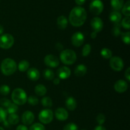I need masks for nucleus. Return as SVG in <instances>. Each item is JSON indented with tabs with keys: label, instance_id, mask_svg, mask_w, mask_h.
Here are the masks:
<instances>
[{
	"label": "nucleus",
	"instance_id": "f257e3e1",
	"mask_svg": "<svg viewBox=\"0 0 130 130\" xmlns=\"http://www.w3.org/2000/svg\"><path fill=\"white\" fill-rule=\"evenodd\" d=\"M87 18V13L84 8L76 6L71 11L69 17V22L74 27H81L85 24Z\"/></svg>",
	"mask_w": 130,
	"mask_h": 130
},
{
	"label": "nucleus",
	"instance_id": "f03ea898",
	"mask_svg": "<svg viewBox=\"0 0 130 130\" xmlns=\"http://www.w3.org/2000/svg\"><path fill=\"white\" fill-rule=\"evenodd\" d=\"M17 69V65L15 61L11 58L4 59L1 63V72L5 76H8L13 74Z\"/></svg>",
	"mask_w": 130,
	"mask_h": 130
},
{
	"label": "nucleus",
	"instance_id": "7ed1b4c3",
	"mask_svg": "<svg viewBox=\"0 0 130 130\" xmlns=\"http://www.w3.org/2000/svg\"><path fill=\"white\" fill-rule=\"evenodd\" d=\"M11 99L15 104L17 105H22L25 104L27 100V96L23 89L16 88L11 93Z\"/></svg>",
	"mask_w": 130,
	"mask_h": 130
},
{
	"label": "nucleus",
	"instance_id": "20e7f679",
	"mask_svg": "<svg viewBox=\"0 0 130 130\" xmlns=\"http://www.w3.org/2000/svg\"><path fill=\"white\" fill-rule=\"evenodd\" d=\"M60 60L66 65H72L75 63L77 59V55L72 50L66 49L62 51L60 55Z\"/></svg>",
	"mask_w": 130,
	"mask_h": 130
},
{
	"label": "nucleus",
	"instance_id": "39448f33",
	"mask_svg": "<svg viewBox=\"0 0 130 130\" xmlns=\"http://www.w3.org/2000/svg\"><path fill=\"white\" fill-rule=\"evenodd\" d=\"M14 44V38L10 34H4L0 36V48L9 49Z\"/></svg>",
	"mask_w": 130,
	"mask_h": 130
},
{
	"label": "nucleus",
	"instance_id": "423d86ee",
	"mask_svg": "<svg viewBox=\"0 0 130 130\" xmlns=\"http://www.w3.org/2000/svg\"><path fill=\"white\" fill-rule=\"evenodd\" d=\"M38 118L40 122L43 124H49L53 119V112L51 109H43L39 112Z\"/></svg>",
	"mask_w": 130,
	"mask_h": 130
},
{
	"label": "nucleus",
	"instance_id": "0eeeda50",
	"mask_svg": "<svg viewBox=\"0 0 130 130\" xmlns=\"http://www.w3.org/2000/svg\"><path fill=\"white\" fill-rule=\"evenodd\" d=\"M90 10L92 14L99 15L104 10V4L101 0H93L90 5Z\"/></svg>",
	"mask_w": 130,
	"mask_h": 130
},
{
	"label": "nucleus",
	"instance_id": "6e6552de",
	"mask_svg": "<svg viewBox=\"0 0 130 130\" xmlns=\"http://www.w3.org/2000/svg\"><path fill=\"white\" fill-rule=\"evenodd\" d=\"M110 66L114 71L119 72L124 68V62L120 57H113L110 58Z\"/></svg>",
	"mask_w": 130,
	"mask_h": 130
},
{
	"label": "nucleus",
	"instance_id": "1a4fd4ad",
	"mask_svg": "<svg viewBox=\"0 0 130 130\" xmlns=\"http://www.w3.org/2000/svg\"><path fill=\"white\" fill-rule=\"evenodd\" d=\"M44 62L46 66L49 67H52V68L57 67L60 64L59 59L56 56L52 54L47 55L44 57Z\"/></svg>",
	"mask_w": 130,
	"mask_h": 130
},
{
	"label": "nucleus",
	"instance_id": "9d476101",
	"mask_svg": "<svg viewBox=\"0 0 130 130\" xmlns=\"http://www.w3.org/2000/svg\"><path fill=\"white\" fill-rule=\"evenodd\" d=\"M72 44L76 47H79L85 41V36L81 32H76L72 35L71 38Z\"/></svg>",
	"mask_w": 130,
	"mask_h": 130
},
{
	"label": "nucleus",
	"instance_id": "9b49d317",
	"mask_svg": "<svg viewBox=\"0 0 130 130\" xmlns=\"http://www.w3.org/2000/svg\"><path fill=\"white\" fill-rule=\"evenodd\" d=\"M91 26L94 32L98 33L101 31L104 27V23L100 18L96 17L91 19Z\"/></svg>",
	"mask_w": 130,
	"mask_h": 130
},
{
	"label": "nucleus",
	"instance_id": "f8f14e48",
	"mask_svg": "<svg viewBox=\"0 0 130 130\" xmlns=\"http://www.w3.org/2000/svg\"><path fill=\"white\" fill-rule=\"evenodd\" d=\"M34 114L31 111L27 110L22 116V122L24 125H30L34 122Z\"/></svg>",
	"mask_w": 130,
	"mask_h": 130
},
{
	"label": "nucleus",
	"instance_id": "ddd939ff",
	"mask_svg": "<svg viewBox=\"0 0 130 130\" xmlns=\"http://www.w3.org/2000/svg\"><path fill=\"white\" fill-rule=\"evenodd\" d=\"M128 87V83L126 81L123 79L118 80L114 84V90L116 92L119 93H122L125 92L127 90Z\"/></svg>",
	"mask_w": 130,
	"mask_h": 130
},
{
	"label": "nucleus",
	"instance_id": "4468645a",
	"mask_svg": "<svg viewBox=\"0 0 130 130\" xmlns=\"http://www.w3.org/2000/svg\"><path fill=\"white\" fill-rule=\"evenodd\" d=\"M57 76L59 77V79H66L70 77L71 74V69L66 66L60 67L57 70Z\"/></svg>",
	"mask_w": 130,
	"mask_h": 130
},
{
	"label": "nucleus",
	"instance_id": "2eb2a0df",
	"mask_svg": "<svg viewBox=\"0 0 130 130\" xmlns=\"http://www.w3.org/2000/svg\"><path fill=\"white\" fill-rule=\"evenodd\" d=\"M56 118L59 121H66L68 119L69 113L64 108H58L55 112Z\"/></svg>",
	"mask_w": 130,
	"mask_h": 130
},
{
	"label": "nucleus",
	"instance_id": "dca6fc26",
	"mask_svg": "<svg viewBox=\"0 0 130 130\" xmlns=\"http://www.w3.org/2000/svg\"><path fill=\"white\" fill-rule=\"evenodd\" d=\"M27 77L29 79L34 81H37L40 77V73H39V71L37 69L34 68V67L29 69L27 70Z\"/></svg>",
	"mask_w": 130,
	"mask_h": 130
},
{
	"label": "nucleus",
	"instance_id": "f3484780",
	"mask_svg": "<svg viewBox=\"0 0 130 130\" xmlns=\"http://www.w3.org/2000/svg\"><path fill=\"white\" fill-rule=\"evenodd\" d=\"M122 15L120 12L118 11H113L109 15V19L110 21L114 24H119L120 21L121 20Z\"/></svg>",
	"mask_w": 130,
	"mask_h": 130
},
{
	"label": "nucleus",
	"instance_id": "a211bd4d",
	"mask_svg": "<svg viewBox=\"0 0 130 130\" xmlns=\"http://www.w3.org/2000/svg\"><path fill=\"white\" fill-rule=\"evenodd\" d=\"M87 72V67L84 64H79L76 67L74 74L77 77H83Z\"/></svg>",
	"mask_w": 130,
	"mask_h": 130
},
{
	"label": "nucleus",
	"instance_id": "6ab92c4d",
	"mask_svg": "<svg viewBox=\"0 0 130 130\" xmlns=\"http://www.w3.org/2000/svg\"><path fill=\"white\" fill-rule=\"evenodd\" d=\"M57 25L58 28L61 30H63L66 29L68 25V20L67 18L63 15H60L57 19Z\"/></svg>",
	"mask_w": 130,
	"mask_h": 130
},
{
	"label": "nucleus",
	"instance_id": "aec40b11",
	"mask_svg": "<svg viewBox=\"0 0 130 130\" xmlns=\"http://www.w3.org/2000/svg\"><path fill=\"white\" fill-rule=\"evenodd\" d=\"M66 107L71 111L75 110L77 107V102L75 99H74L72 96H70L67 99L66 101Z\"/></svg>",
	"mask_w": 130,
	"mask_h": 130
},
{
	"label": "nucleus",
	"instance_id": "412c9836",
	"mask_svg": "<svg viewBox=\"0 0 130 130\" xmlns=\"http://www.w3.org/2000/svg\"><path fill=\"white\" fill-rule=\"evenodd\" d=\"M34 91H35L36 94L38 96H44L46 95V93L47 89L44 85H41V84H39V85H38L36 86L35 89H34Z\"/></svg>",
	"mask_w": 130,
	"mask_h": 130
},
{
	"label": "nucleus",
	"instance_id": "4be33fe9",
	"mask_svg": "<svg viewBox=\"0 0 130 130\" xmlns=\"http://www.w3.org/2000/svg\"><path fill=\"white\" fill-rule=\"evenodd\" d=\"M110 4L114 11H119L124 5V0H111Z\"/></svg>",
	"mask_w": 130,
	"mask_h": 130
},
{
	"label": "nucleus",
	"instance_id": "5701e85b",
	"mask_svg": "<svg viewBox=\"0 0 130 130\" xmlns=\"http://www.w3.org/2000/svg\"><path fill=\"white\" fill-rule=\"evenodd\" d=\"M29 62L28 61L25 60H21L19 63L18 66V68L20 72H25L29 69Z\"/></svg>",
	"mask_w": 130,
	"mask_h": 130
},
{
	"label": "nucleus",
	"instance_id": "b1692460",
	"mask_svg": "<svg viewBox=\"0 0 130 130\" xmlns=\"http://www.w3.org/2000/svg\"><path fill=\"white\" fill-rule=\"evenodd\" d=\"M43 77H44L46 80L51 81V80H53V79H54V72H53L52 70L50 69H46L44 70V71H43Z\"/></svg>",
	"mask_w": 130,
	"mask_h": 130
},
{
	"label": "nucleus",
	"instance_id": "393cba45",
	"mask_svg": "<svg viewBox=\"0 0 130 130\" xmlns=\"http://www.w3.org/2000/svg\"><path fill=\"white\" fill-rule=\"evenodd\" d=\"M100 54L103 58H105V59H109L112 56V52L109 48H102V50L100 51Z\"/></svg>",
	"mask_w": 130,
	"mask_h": 130
},
{
	"label": "nucleus",
	"instance_id": "a878e982",
	"mask_svg": "<svg viewBox=\"0 0 130 130\" xmlns=\"http://www.w3.org/2000/svg\"><path fill=\"white\" fill-rule=\"evenodd\" d=\"M19 122V117L16 114H10L8 118V123L10 124H17Z\"/></svg>",
	"mask_w": 130,
	"mask_h": 130
},
{
	"label": "nucleus",
	"instance_id": "bb28decb",
	"mask_svg": "<svg viewBox=\"0 0 130 130\" xmlns=\"http://www.w3.org/2000/svg\"><path fill=\"white\" fill-rule=\"evenodd\" d=\"M19 107H18L17 105L15 104L14 103H11L6 108V112L8 113L9 114H15L17 112Z\"/></svg>",
	"mask_w": 130,
	"mask_h": 130
},
{
	"label": "nucleus",
	"instance_id": "cd10ccee",
	"mask_svg": "<svg viewBox=\"0 0 130 130\" xmlns=\"http://www.w3.org/2000/svg\"><path fill=\"white\" fill-rule=\"evenodd\" d=\"M41 104L43 107L47 108L51 107L52 106V105H53L52 99L50 97H48V96H44V97H43L42 99Z\"/></svg>",
	"mask_w": 130,
	"mask_h": 130
},
{
	"label": "nucleus",
	"instance_id": "c85d7f7f",
	"mask_svg": "<svg viewBox=\"0 0 130 130\" xmlns=\"http://www.w3.org/2000/svg\"><path fill=\"white\" fill-rule=\"evenodd\" d=\"M122 13L126 17L130 16V1H128L122 8Z\"/></svg>",
	"mask_w": 130,
	"mask_h": 130
},
{
	"label": "nucleus",
	"instance_id": "c756f323",
	"mask_svg": "<svg viewBox=\"0 0 130 130\" xmlns=\"http://www.w3.org/2000/svg\"><path fill=\"white\" fill-rule=\"evenodd\" d=\"M121 39L123 43L126 44L127 45H129L130 43V32L129 31L125 32H122L121 34Z\"/></svg>",
	"mask_w": 130,
	"mask_h": 130
},
{
	"label": "nucleus",
	"instance_id": "7c9ffc66",
	"mask_svg": "<svg viewBox=\"0 0 130 130\" xmlns=\"http://www.w3.org/2000/svg\"><path fill=\"white\" fill-rule=\"evenodd\" d=\"M112 32V34L114 36H119L121 35V24H114V27H113Z\"/></svg>",
	"mask_w": 130,
	"mask_h": 130
},
{
	"label": "nucleus",
	"instance_id": "2f4dec72",
	"mask_svg": "<svg viewBox=\"0 0 130 130\" xmlns=\"http://www.w3.org/2000/svg\"><path fill=\"white\" fill-rule=\"evenodd\" d=\"M10 91V88L8 85H1L0 87V93L2 95L6 96V95H8Z\"/></svg>",
	"mask_w": 130,
	"mask_h": 130
},
{
	"label": "nucleus",
	"instance_id": "473e14b6",
	"mask_svg": "<svg viewBox=\"0 0 130 130\" xmlns=\"http://www.w3.org/2000/svg\"><path fill=\"white\" fill-rule=\"evenodd\" d=\"M91 50V46L90 44H86L84 46L82 50V55L83 57H87L89 55Z\"/></svg>",
	"mask_w": 130,
	"mask_h": 130
},
{
	"label": "nucleus",
	"instance_id": "72a5a7b5",
	"mask_svg": "<svg viewBox=\"0 0 130 130\" xmlns=\"http://www.w3.org/2000/svg\"><path fill=\"white\" fill-rule=\"evenodd\" d=\"M27 102H28V103L31 105H36L39 103V100L36 96L30 95L29 96V98H27Z\"/></svg>",
	"mask_w": 130,
	"mask_h": 130
},
{
	"label": "nucleus",
	"instance_id": "f704fd0d",
	"mask_svg": "<svg viewBox=\"0 0 130 130\" xmlns=\"http://www.w3.org/2000/svg\"><path fill=\"white\" fill-rule=\"evenodd\" d=\"M121 25L123 28L126 29H129L130 28V18L129 17H126L124 18L121 22Z\"/></svg>",
	"mask_w": 130,
	"mask_h": 130
},
{
	"label": "nucleus",
	"instance_id": "c9c22d12",
	"mask_svg": "<svg viewBox=\"0 0 130 130\" xmlns=\"http://www.w3.org/2000/svg\"><path fill=\"white\" fill-rule=\"evenodd\" d=\"M29 130H45L44 126L41 123H34L29 128Z\"/></svg>",
	"mask_w": 130,
	"mask_h": 130
},
{
	"label": "nucleus",
	"instance_id": "e433bc0d",
	"mask_svg": "<svg viewBox=\"0 0 130 130\" xmlns=\"http://www.w3.org/2000/svg\"><path fill=\"white\" fill-rule=\"evenodd\" d=\"M63 130H78V127L74 123H70L63 127Z\"/></svg>",
	"mask_w": 130,
	"mask_h": 130
},
{
	"label": "nucleus",
	"instance_id": "4c0bfd02",
	"mask_svg": "<svg viewBox=\"0 0 130 130\" xmlns=\"http://www.w3.org/2000/svg\"><path fill=\"white\" fill-rule=\"evenodd\" d=\"M7 112L3 107H0V123L4 122L6 119Z\"/></svg>",
	"mask_w": 130,
	"mask_h": 130
},
{
	"label": "nucleus",
	"instance_id": "58836bf2",
	"mask_svg": "<svg viewBox=\"0 0 130 130\" xmlns=\"http://www.w3.org/2000/svg\"><path fill=\"white\" fill-rule=\"evenodd\" d=\"M96 121L99 123V125H102L105 121V117L103 114H98L96 117Z\"/></svg>",
	"mask_w": 130,
	"mask_h": 130
},
{
	"label": "nucleus",
	"instance_id": "ea45409f",
	"mask_svg": "<svg viewBox=\"0 0 130 130\" xmlns=\"http://www.w3.org/2000/svg\"><path fill=\"white\" fill-rule=\"evenodd\" d=\"M11 103V101L9 99H6V98H3V99H1L0 100V105L5 108L7 107Z\"/></svg>",
	"mask_w": 130,
	"mask_h": 130
},
{
	"label": "nucleus",
	"instance_id": "a19ab883",
	"mask_svg": "<svg viewBox=\"0 0 130 130\" xmlns=\"http://www.w3.org/2000/svg\"><path fill=\"white\" fill-rule=\"evenodd\" d=\"M124 76H125V77L126 78V79L128 81H130V68L128 67V69L126 71L125 73H124Z\"/></svg>",
	"mask_w": 130,
	"mask_h": 130
},
{
	"label": "nucleus",
	"instance_id": "79ce46f5",
	"mask_svg": "<svg viewBox=\"0 0 130 130\" xmlns=\"http://www.w3.org/2000/svg\"><path fill=\"white\" fill-rule=\"evenodd\" d=\"M55 48L58 51H61L63 50V45H62V44H61L60 43H58L56 44Z\"/></svg>",
	"mask_w": 130,
	"mask_h": 130
},
{
	"label": "nucleus",
	"instance_id": "37998d69",
	"mask_svg": "<svg viewBox=\"0 0 130 130\" xmlns=\"http://www.w3.org/2000/svg\"><path fill=\"white\" fill-rule=\"evenodd\" d=\"M16 130H28V128L25 125H19L17 127Z\"/></svg>",
	"mask_w": 130,
	"mask_h": 130
},
{
	"label": "nucleus",
	"instance_id": "c03bdc74",
	"mask_svg": "<svg viewBox=\"0 0 130 130\" xmlns=\"http://www.w3.org/2000/svg\"><path fill=\"white\" fill-rule=\"evenodd\" d=\"M86 0H75V2L78 5H83L85 3Z\"/></svg>",
	"mask_w": 130,
	"mask_h": 130
},
{
	"label": "nucleus",
	"instance_id": "a18cd8bd",
	"mask_svg": "<svg viewBox=\"0 0 130 130\" xmlns=\"http://www.w3.org/2000/svg\"><path fill=\"white\" fill-rule=\"evenodd\" d=\"M94 130H107V129H106V128H105V127L103 126L99 125V126H97L95 127V129Z\"/></svg>",
	"mask_w": 130,
	"mask_h": 130
},
{
	"label": "nucleus",
	"instance_id": "49530a36",
	"mask_svg": "<svg viewBox=\"0 0 130 130\" xmlns=\"http://www.w3.org/2000/svg\"><path fill=\"white\" fill-rule=\"evenodd\" d=\"M53 83L54 85H58V84L60 83V79L59 78H55V79H54V80H53Z\"/></svg>",
	"mask_w": 130,
	"mask_h": 130
},
{
	"label": "nucleus",
	"instance_id": "de8ad7c7",
	"mask_svg": "<svg viewBox=\"0 0 130 130\" xmlns=\"http://www.w3.org/2000/svg\"><path fill=\"white\" fill-rule=\"evenodd\" d=\"M96 36H97V33L93 31L91 34V38H92V39H95V38H96Z\"/></svg>",
	"mask_w": 130,
	"mask_h": 130
},
{
	"label": "nucleus",
	"instance_id": "09e8293b",
	"mask_svg": "<svg viewBox=\"0 0 130 130\" xmlns=\"http://www.w3.org/2000/svg\"><path fill=\"white\" fill-rule=\"evenodd\" d=\"M4 32V28L2 25L0 24V35H2Z\"/></svg>",
	"mask_w": 130,
	"mask_h": 130
},
{
	"label": "nucleus",
	"instance_id": "8fccbe9b",
	"mask_svg": "<svg viewBox=\"0 0 130 130\" xmlns=\"http://www.w3.org/2000/svg\"><path fill=\"white\" fill-rule=\"evenodd\" d=\"M0 130H5L3 129V128H2V127L0 126Z\"/></svg>",
	"mask_w": 130,
	"mask_h": 130
},
{
	"label": "nucleus",
	"instance_id": "3c124183",
	"mask_svg": "<svg viewBox=\"0 0 130 130\" xmlns=\"http://www.w3.org/2000/svg\"><path fill=\"white\" fill-rule=\"evenodd\" d=\"M83 130H86V129H83Z\"/></svg>",
	"mask_w": 130,
	"mask_h": 130
}]
</instances>
